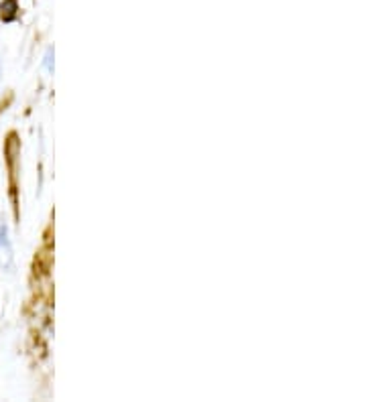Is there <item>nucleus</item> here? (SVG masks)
Instances as JSON below:
<instances>
[{
    "mask_svg": "<svg viewBox=\"0 0 366 402\" xmlns=\"http://www.w3.org/2000/svg\"><path fill=\"white\" fill-rule=\"evenodd\" d=\"M51 55H53V49H47V55H45L47 72H53V65H51Z\"/></svg>",
    "mask_w": 366,
    "mask_h": 402,
    "instance_id": "3",
    "label": "nucleus"
},
{
    "mask_svg": "<svg viewBox=\"0 0 366 402\" xmlns=\"http://www.w3.org/2000/svg\"><path fill=\"white\" fill-rule=\"evenodd\" d=\"M18 15V0H2L0 2V18L4 23H13Z\"/></svg>",
    "mask_w": 366,
    "mask_h": 402,
    "instance_id": "2",
    "label": "nucleus"
},
{
    "mask_svg": "<svg viewBox=\"0 0 366 402\" xmlns=\"http://www.w3.org/2000/svg\"><path fill=\"white\" fill-rule=\"evenodd\" d=\"M13 262H15V256H13V246L9 240V230L6 225H0V270H11Z\"/></svg>",
    "mask_w": 366,
    "mask_h": 402,
    "instance_id": "1",
    "label": "nucleus"
}]
</instances>
